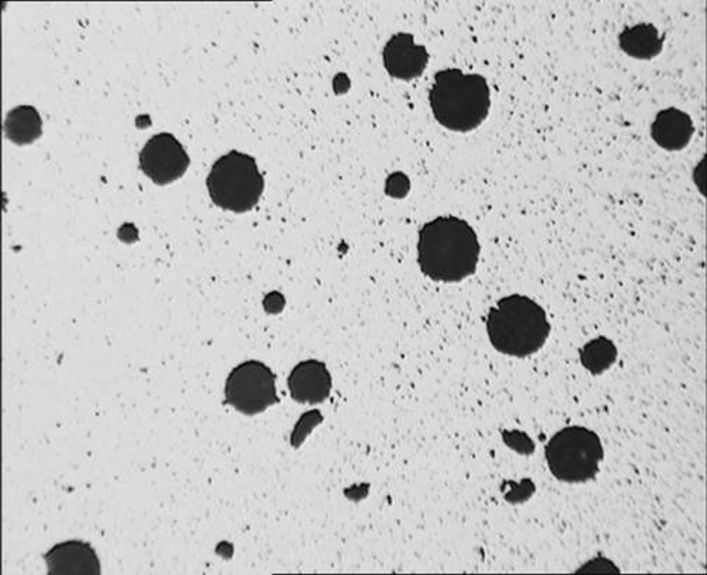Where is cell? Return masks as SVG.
Returning <instances> with one entry per match:
<instances>
[{
  "instance_id": "1",
  "label": "cell",
  "mask_w": 707,
  "mask_h": 575,
  "mask_svg": "<svg viewBox=\"0 0 707 575\" xmlns=\"http://www.w3.org/2000/svg\"><path fill=\"white\" fill-rule=\"evenodd\" d=\"M478 259L479 242L467 221L438 217L419 231L418 265L429 279L456 284L476 274Z\"/></svg>"
},
{
  "instance_id": "2",
  "label": "cell",
  "mask_w": 707,
  "mask_h": 575,
  "mask_svg": "<svg viewBox=\"0 0 707 575\" xmlns=\"http://www.w3.org/2000/svg\"><path fill=\"white\" fill-rule=\"evenodd\" d=\"M429 103L444 129L467 133L486 121L491 109V90L482 75L443 69L429 90Z\"/></svg>"
},
{
  "instance_id": "3",
  "label": "cell",
  "mask_w": 707,
  "mask_h": 575,
  "mask_svg": "<svg viewBox=\"0 0 707 575\" xmlns=\"http://www.w3.org/2000/svg\"><path fill=\"white\" fill-rule=\"evenodd\" d=\"M550 322L542 306L527 296L504 297L487 317L489 341L508 356L527 357L542 350Z\"/></svg>"
},
{
  "instance_id": "4",
  "label": "cell",
  "mask_w": 707,
  "mask_h": 575,
  "mask_svg": "<svg viewBox=\"0 0 707 575\" xmlns=\"http://www.w3.org/2000/svg\"><path fill=\"white\" fill-rule=\"evenodd\" d=\"M207 189L220 209L246 213L259 203L265 179L252 156L231 151L216 161L207 178Z\"/></svg>"
},
{
  "instance_id": "5",
  "label": "cell",
  "mask_w": 707,
  "mask_h": 575,
  "mask_svg": "<svg viewBox=\"0 0 707 575\" xmlns=\"http://www.w3.org/2000/svg\"><path fill=\"white\" fill-rule=\"evenodd\" d=\"M544 453L550 472L564 483L594 480L604 458L599 436L584 427H568L555 433Z\"/></svg>"
},
{
  "instance_id": "6",
  "label": "cell",
  "mask_w": 707,
  "mask_h": 575,
  "mask_svg": "<svg viewBox=\"0 0 707 575\" xmlns=\"http://www.w3.org/2000/svg\"><path fill=\"white\" fill-rule=\"evenodd\" d=\"M225 400L245 416H256L279 402L275 373L259 361H247L230 373Z\"/></svg>"
},
{
  "instance_id": "7",
  "label": "cell",
  "mask_w": 707,
  "mask_h": 575,
  "mask_svg": "<svg viewBox=\"0 0 707 575\" xmlns=\"http://www.w3.org/2000/svg\"><path fill=\"white\" fill-rule=\"evenodd\" d=\"M189 165L184 145L169 133L154 135L140 153L141 170L161 186L180 179Z\"/></svg>"
},
{
  "instance_id": "8",
  "label": "cell",
  "mask_w": 707,
  "mask_h": 575,
  "mask_svg": "<svg viewBox=\"0 0 707 575\" xmlns=\"http://www.w3.org/2000/svg\"><path fill=\"white\" fill-rule=\"evenodd\" d=\"M383 60L393 78L412 80L426 73L429 53L427 47L413 42L412 34L397 33L384 47Z\"/></svg>"
},
{
  "instance_id": "9",
  "label": "cell",
  "mask_w": 707,
  "mask_h": 575,
  "mask_svg": "<svg viewBox=\"0 0 707 575\" xmlns=\"http://www.w3.org/2000/svg\"><path fill=\"white\" fill-rule=\"evenodd\" d=\"M49 575H100L98 554L89 543L68 541L55 544L44 554Z\"/></svg>"
},
{
  "instance_id": "10",
  "label": "cell",
  "mask_w": 707,
  "mask_h": 575,
  "mask_svg": "<svg viewBox=\"0 0 707 575\" xmlns=\"http://www.w3.org/2000/svg\"><path fill=\"white\" fill-rule=\"evenodd\" d=\"M287 386L292 400L301 403H320L331 395L332 377L325 363L305 361L291 371Z\"/></svg>"
},
{
  "instance_id": "11",
  "label": "cell",
  "mask_w": 707,
  "mask_h": 575,
  "mask_svg": "<svg viewBox=\"0 0 707 575\" xmlns=\"http://www.w3.org/2000/svg\"><path fill=\"white\" fill-rule=\"evenodd\" d=\"M694 121L680 109L661 110L651 125V137L666 151H681L689 144L694 135Z\"/></svg>"
},
{
  "instance_id": "12",
  "label": "cell",
  "mask_w": 707,
  "mask_h": 575,
  "mask_svg": "<svg viewBox=\"0 0 707 575\" xmlns=\"http://www.w3.org/2000/svg\"><path fill=\"white\" fill-rule=\"evenodd\" d=\"M665 34L651 23L626 27L619 34L620 49L636 59H653L663 52Z\"/></svg>"
},
{
  "instance_id": "13",
  "label": "cell",
  "mask_w": 707,
  "mask_h": 575,
  "mask_svg": "<svg viewBox=\"0 0 707 575\" xmlns=\"http://www.w3.org/2000/svg\"><path fill=\"white\" fill-rule=\"evenodd\" d=\"M3 130L13 144H32L43 133L42 115L33 106H18L7 114Z\"/></svg>"
},
{
  "instance_id": "14",
  "label": "cell",
  "mask_w": 707,
  "mask_h": 575,
  "mask_svg": "<svg viewBox=\"0 0 707 575\" xmlns=\"http://www.w3.org/2000/svg\"><path fill=\"white\" fill-rule=\"evenodd\" d=\"M616 357H618V350H616L614 342L605 336L588 342L581 351V363L593 375H600V373L608 371L610 366H614Z\"/></svg>"
},
{
  "instance_id": "15",
  "label": "cell",
  "mask_w": 707,
  "mask_h": 575,
  "mask_svg": "<svg viewBox=\"0 0 707 575\" xmlns=\"http://www.w3.org/2000/svg\"><path fill=\"white\" fill-rule=\"evenodd\" d=\"M321 422L322 416L320 411L306 412L305 416L300 418V421L297 422L295 431L291 433V445L300 447L301 443L306 441V438L310 435V432Z\"/></svg>"
},
{
  "instance_id": "16",
  "label": "cell",
  "mask_w": 707,
  "mask_h": 575,
  "mask_svg": "<svg viewBox=\"0 0 707 575\" xmlns=\"http://www.w3.org/2000/svg\"><path fill=\"white\" fill-rule=\"evenodd\" d=\"M502 438L505 443H507L509 447L513 449L515 452H518L519 455L529 456L534 452V443L527 433L519 431H505Z\"/></svg>"
},
{
  "instance_id": "17",
  "label": "cell",
  "mask_w": 707,
  "mask_h": 575,
  "mask_svg": "<svg viewBox=\"0 0 707 575\" xmlns=\"http://www.w3.org/2000/svg\"><path fill=\"white\" fill-rule=\"evenodd\" d=\"M537 491L534 484L527 478L520 484H512V491L505 494V498L509 504H520L528 501L530 497Z\"/></svg>"
},
{
  "instance_id": "18",
  "label": "cell",
  "mask_w": 707,
  "mask_h": 575,
  "mask_svg": "<svg viewBox=\"0 0 707 575\" xmlns=\"http://www.w3.org/2000/svg\"><path fill=\"white\" fill-rule=\"evenodd\" d=\"M578 574H619V568L615 566L608 559H594L585 563L583 567L577 570Z\"/></svg>"
},
{
  "instance_id": "19",
  "label": "cell",
  "mask_w": 707,
  "mask_h": 575,
  "mask_svg": "<svg viewBox=\"0 0 707 575\" xmlns=\"http://www.w3.org/2000/svg\"><path fill=\"white\" fill-rule=\"evenodd\" d=\"M409 181L406 175L396 174L387 180V195L393 198H404L408 193Z\"/></svg>"
},
{
  "instance_id": "20",
  "label": "cell",
  "mask_w": 707,
  "mask_h": 575,
  "mask_svg": "<svg viewBox=\"0 0 707 575\" xmlns=\"http://www.w3.org/2000/svg\"><path fill=\"white\" fill-rule=\"evenodd\" d=\"M264 306L267 312H280L283 307H285V299H283L279 292H270V295L266 297Z\"/></svg>"
}]
</instances>
